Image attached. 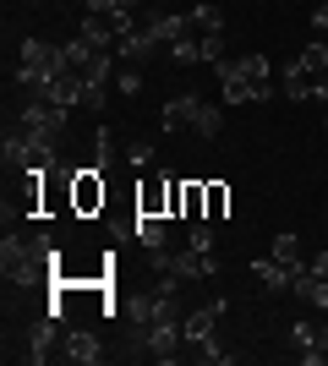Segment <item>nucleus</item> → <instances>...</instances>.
<instances>
[{
    "mask_svg": "<svg viewBox=\"0 0 328 366\" xmlns=\"http://www.w3.org/2000/svg\"><path fill=\"white\" fill-rule=\"evenodd\" d=\"M66 44H44V39H22V66H16V88H39L49 76H66Z\"/></svg>",
    "mask_w": 328,
    "mask_h": 366,
    "instance_id": "f257e3e1",
    "label": "nucleus"
},
{
    "mask_svg": "<svg viewBox=\"0 0 328 366\" xmlns=\"http://www.w3.org/2000/svg\"><path fill=\"white\" fill-rule=\"evenodd\" d=\"M0 274H6V285H39L49 274L33 252V235H6L0 241Z\"/></svg>",
    "mask_w": 328,
    "mask_h": 366,
    "instance_id": "f03ea898",
    "label": "nucleus"
},
{
    "mask_svg": "<svg viewBox=\"0 0 328 366\" xmlns=\"http://www.w3.org/2000/svg\"><path fill=\"white\" fill-rule=\"evenodd\" d=\"M181 317H159L154 328H142V350L154 355V361H175L181 355Z\"/></svg>",
    "mask_w": 328,
    "mask_h": 366,
    "instance_id": "7ed1b4c3",
    "label": "nucleus"
},
{
    "mask_svg": "<svg viewBox=\"0 0 328 366\" xmlns=\"http://www.w3.org/2000/svg\"><path fill=\"white\" fill-rule=\"evenodd\" d=\"M219 71V99H224V104H252V76H247V66H241V55H224V61L214 66Z\"/></svg>",
    "mask_w": 328,
    "mask_h": 366,
    "instance_id": "20e7f679",
    "label": "nucleus"
},
{
    "mask_svg": "<svg viewBox=\"0 0 328 366\" xmlns=\"http://www.w3.org/2000/svg\"><path fill=\"white\" fill-rule=\"evenodd\" d=\"M71 208L77 214H94V208H104V169H77L71 175Z\"/></svg>",
    "mask_w": 328,
    "mask_h": 366,
    "instance_id": "39448f33",
    "label": "nucleus"
},
{
    "mask_svg": "<svg viewBox=\"0 0 328 366\" xmlns=\"http://www.w3.org/2000/svg\"><path fill=\"white\" fill-rule=\"evenodd\" d=\"M159 49H164V44L154 39V28H148V22H142V28H131L126 39H115V55H121V61H131V66H137V61H154Z\"/></svg>",
    "mask_w": 328,
    "mask_h": 366,
    "instance_id": "423d86ee",
    "label": "nucleus"
},
{
    "mask_svg": "<svg viewBox=\"0 0 328 366\" xmlns=\"http://www.w3.org/2000/svg\"><path fill=\"white\" fill-rule=\"evenodd\" d=\"M224 317V301H208L197 306V312H187L181 317V334H187V345H203V339H214V322Z\"/></svg>",
    "mask_w": 328,
    "mask_h": 366,
    "instance_id": "0eeeda50",
    "label": "nucleus"
},
{
    "mask_svg": "<svg viewBox=\"0 0 328 366\" xmlns=\"http://www.w3.org/2000/svg\"><path fill=\"white\" fill-rule=\"evenodd\" d=\"M214 268H219V262H214V252H175L164 274H175L181 285H192V279H208Z\"/></svg>",
    "mask_w": 328,
    "mask_h": 366,
    "instance_id": "6e6552de",
    "label": "nucleus"
},
{
    "mask_svg": "<svg viewBox=\"0 0 328 366\" xmlns=\"http://www.w3.org/2000/svg\"><path fill=\"white\" fill-rule=\"evenodd\" d=\"M55 322H61V317H44L28 334V350H22V361H28V366H44L49 355H55Z\"/></svg>",
    "mask_w": 328,
    "mask_h": 366,
    "instance_id": "1a4fd4ad",
    "label": "nucleus"
},
{
    "mask_svg": "<svg viewBox=\"0 0 328 366\" xmlns=\"http://www.w3.org/2000/svg\"><path fill=\"white\" fill-rule=\"evenodd\" d=\"M61 355H66V361H77V366H99V361H104L99 339H94V334H82V328H77V334H66V339H61Z\"/></svg>",
    "mask_w": 328,
    "mask_h": 366,
    "instance_id": "9d476101",
    "label": "nucleus"
},
{
    "mask_svg": "<svg viewBox=\"0 0 328 366\" xmlns=\"http://www.w3.org/2000/svg\"><path fill=\"white\" fill-rule=\"evenodd\" d=\"M142 22L154 28L159 44H181V39H187V16H175V11H148Z\"/></svg>",
    "mask_w": 328,
    "mask_h": 366,
    "instance_id": "9b49d317",
    "label": "nucleus"
},
{
    "mask_svg": "<svg viewBox=\"0 0 328 366\" xmlns=\"http://www.w3.org/2000/svg\"><path fill=\"white\" fill-rule=\"evenodd\" d=\"M197 109H203V99L197 93H181V99H170L164 104V132H181V126L197 121Z\"/></svg>",
    "mask_w": 328,
    "mask_h": 366,
    "instance_id": "f8f14e48",
    "label": "nucleus"
},
{
    "mask_svg": "<svg viewBox=\"0 0 328 366\" xmlns=\"http://www.w3.org/2000/svg\"><path fill=\"white\" fill-rule=\"evenodd\" d=\"M252 274H257V285H263V290H274V295L290 290V268H284L279 257H257V262H252Z\"/></svg>",
    "mask_w": 328,
    "mask_h": 366,
    "instance_id": "ddd939ff",
    "label": "nucleus"
},
{
    "mask_svg": "<svg viewBox=\"0 0 328 366\" xmlns=\"http://www.w3.org/2000/svg\"><path fill=\"white\" fill-rule=\"evenodd\" d=\"M131 235H137V241L148 246V252H154V246H164L170 224H164V214H137V219H131Z\"/></svg>",
    "mask_w": 328,
    "mask_h": 366,
    "instance_id": "4468645a",
    "label": "nucleus"
},
{
    "mask_svg": "<svg viewBox=\"0 0 328 366\" xmlns=\"http://www.w3.org/2000/svg\"><path fill=\"white\" fill-rule=\"evenodd\" d=\"M137 214H164L170 219V181H154L148 192H137Z\"/></svg>",
    "mask_w": 328,
    "mask_h": 366,
    "instance_id": "2eb2a0df",
    "label": "nucleus"
},
{
    "mask_svg": "<svg viewBox=\"0 0 328 366\" xmlns=\"http://www.w3.org/2000/svg\"><path fill=\"white\" fill-rule=\"evenodd\" d=\"M126 312H131V322H137V334H142V328H154V322H159V312H164V306H159V295L148 290V295H131V306H126Z\"/></svg>",
    "mask_w": 328,
    "mask_h": 366,
    "instance_id": "dca6fc26",
    "label": "nucleus"
},
{
    "mask_svg": "<svg viewBox=\"0 0 328 366\" xmlns=\"http://www.w3.org/2000/svg\"><path fill=\"white\" fill-rule=\"evenodd\" d=\"M82 39H94V44L99 49H115V28H109V16H99V11H88V16H82Z\"/></svg>",
    "mask_w": 328,
    "mask_h": 366,
    "instance_id": "f3484780",
    "label": "nucleus"
},
{
    "mask_svg": "<svg viewBox=\"0 0 328 366\" xmlns=\"http://www.w3.org/2000/svg\"><path fill=\"white\" fill-rule=\"evenodd\" d=\"M115 159H121V148H115V132H109V126H99V132H94V164L109 169Z\"/></svg>",
    "mask_w": 328,
    "mask_h": 366,
    "instance_id": "a211bd4d",
    "label": "nucleus"
},
{
    "mask_svg": "<svg viewBox=\"0 0 328 366\" xmlns=\"http://www.w3.org/2000/svg\"><path fill=\"white\" fill-rule=\"evenodd\" d=\"M170 61L175 66H203V39H192V33H187L181 44H170Z\"/></svg>",
    "mask_w": 328,
    "mask_h": 366,
    "instance_id": "6ab92c4d",
    "label": "nucleus"
},
{
    "mask_svg": "<svg viewBox=\"0 0 328 366\" xmlns=\"http://www.w3.org/2000/svg\"><path fill=\"white\" fill-rule=\"evenodd\" d=\"M219 126H224V109L203 104V109H197V121H192V132H197V137H219Z\"/></svg>",
    "mask_w": 328,
    "mask_h": 366,
    "instance_id": "aec40b11",
    "label": "nucleus"
},
{
    "mask_svg": "<svg viewBox=\"0 0 328 366\" xmlns=\"http://www.w3.org/2000/svg\"><path fill=\"white\" fill-rule=\"evenodd\" d=\"M296 66H301V71H312V76H323L328 71V44H307L296 55Z\"/></svg>",
    "mask_w": 328,
    "mask_h": 366,
    "instance_id": "412c9836",
    "label": "nucleus"
},
{
    "mask_svg": "<svg viewBox=\"0 0 328 366\" xmlns=\"http://www.w3.org/2000/svg\"><path fill=\"white\" fill-rule=\"evenodd\" d=\"M274 257L296 274V268H301V235H279V241H274Z\"/></svg>",
    "mask_w": 328,
    "mask_h": 366,
    "instance_id": "4be33fe9",
    "label": "nucleus"
},
{
    "mask_svg": "<svg viewBox=\"0 0 328 366\" xmlns=\"http://www.w3.org/2000/svg\"><path fill=\"white\" fill-rule=\"evenodd\" d=\"M115 61H121V55H115ZM115 93H126V99L142 93V76H137V66H131V61H121V71H115Z\"/></svg>",
    "mask_w": 328,
    "mask_h": 366,
    "instance_id": "5701e85b",
    "label": "nucleus"
},
{
    "mask_svg": "<svg viewBox=\"0 0 328 366\" xmlns=\"http://www.w3.org/2000/svg\"><path fill=\"white\" fill-rule=\"evenodd\" d=\"M224 208H230V186L208 181V224H214V219H224Z\"/></svg>",
    "mask_w": 328,
    "mask_h": 366,
    "instance_id": "b1692460",
    "label": "nucleus"
},
{
    "mask_svg": "<svg viewBox=\"0 0 328 366\" xmlns=\"http://www.w3.org/2000/svg\"><path fill=\"white\" fill-rule=\"evenodd\" d=\"M219 61H224V28L203 33V66H219Z\"/></svg>",
    "mask_w": 328,
    "mask_h": 366,
    "instance_id": "393cba45",
    "label": "nucleus"
},
{
    "mask_svg": "<svg viewBox=\"0 0 328 366\" xmlns=\"http://www.w3.org/2000/svg\"><path fill=\"white\" fill-rule=\"evenodd\" d=\"M187 241H192V252H214V224H208V219H197Z\"/></svg>",
    "mask_w": 328,
    "mask_h": 366,
    "instance_id": "a878e982",
    "label": "nucleus"
},
{
    "mask_svg": "<svg viewBox=\"0 0 328 366\" xmlns=\"http://www.w3.org/2000/svg\"><path fill=\"white\" fill-rule=\"evenodd\" d=\"M192 350H197V361H208V366H224V361H230V350H224V345H214V339L192 345Z\"/></svg>",
    "mask_w": 328,
    "mask_h": 366,
    "instance_id": "bb28decb",
    "label": "nucleus"
},
{
    "mask_svg": "<svg viewBox=\"0 0 328 366\" xmlns=\"http://www.w3.org/2000/svg\"><path fill=\"white\" fill-rule=\"evenodd\" d=\"M192 22H197L203 33H219V28H224V16H219V6H197V11H192Z\"/></svg>",
    "mask_w": 328,
    "mask_h": 366,
    "instance_id": "cd10ccee",
    "label": "nucleus"
},
{
    "mask_svg": "<svg viewBox=\"0 0 328 366\" xmlns=\"http://www.w3.org/2000/svg\"><path fill=\"white\" fill-rule=\"evenodd\" d=\"M241 66H247V76H252V82H274V71H268V61H263V55H241Z\"/></svg>",
    "mask_w": 328,
    "mask_h": 366,
    "instance_id": "c85d7f7f",
    "label": "nucleus"
},
{
    "mask_svg": "<svg viewBox=\"0 0 328 366\" xmlns=\"http://www.w3.org/2000/svg\"><path fill=\"white\" fill-rule=\"evenodd\" d=\"M126 164H131V169H148V164H154V148H148V142H131V148H126Z\"/></svg>",
    "mask_w": 328,
    "mask_h": 366,
    "instance_id": "c756f323",
    "label": "nucleus"
},
{
    "mask_svg": "<svg viewBox=\"0 0 328 366\" xmlns=\"http://www.w3.org/2000/svg\"><path fill=\"white\" fill-rule=\"evenodd\" d=\"M290 345H301V350H307V345H312V322H307V317H301L296 328H290Z\"/></svg>",
    "mask_w": 328,
    "mask_h": 366,
    "instance_id": "7c9ffc66",
    "label": "nucleus"
},
{
    "mask_svg": "<svg viewBox=\"0 0 328 366\" xmlns=\"http://www.w3.org/2000/svg\"><path fill=\"white\" fill-rule=\"evenodd\" d=\"M307 268H312V274H317V279H328V252H317V257H312V262H307Z\"/></svg>",
    "mask_w": 328,
    "mask_h": 366,
    "instance_id": "2f4dec72",
    "label": "nucleus"
},
{
    "mask_svg": "<svg viewBox=\"0 0 328 366\" xmlns=\"http://www.w3.org/2000/svg\"><path fill=\"white\" fill-rule=\"evenodd\" d=\"M82 6H88V11H99V16H104V11H115L121 0H82Z\"/></svg>",
    "mask_w": 328,
    "mask_h": 366,
    "instance_id": "473e14b6",
    "label": "nucleus"
},
{
    "mask_svg": "<svg viewBox=\"0 0 328 366\" xmlns=\"http://www.w3.org/2000/svg\"><path fill=\"white\" fill-rule=\"evenodd\" d=\"M323 126H328V121H323Z\"/></svg>",
    "mask_w": 328,
    "mask_h": 366,
    "instance_id": "72a5a7b5",
    "label": "nucleus"
}]
</instances>
